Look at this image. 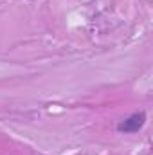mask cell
<instances>
[{
  "label": "cell",
  "mask_w": 153,
  "mask_h": 155,
  "mask_svg": "<svg viewBox=\"0 0 153 155\" xmlns=\"http://www.w3.org/2000/svg\"><path fill=\"white\" fill-rule=\"evenodd\" d=\"M146 124V112H133L132 116L124 117L122 121L117 123V132L130 135V134H139Z\"/></svg>",
  "instance_id": "obj_1"
}]
</instances>
